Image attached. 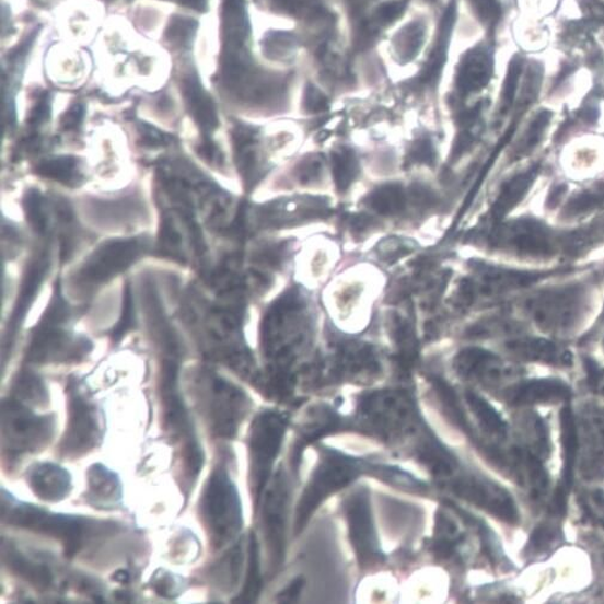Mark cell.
I'll use <instances>...</instances> for the list:
<instances>
[{
	"instance_id": "6da1fadb",
	"label": "cell",
	"mask_w": 604,
	"mask_h": 604,
	"mask_svg": "<svg viewBox=\"0 0 604 604\" xmlns=\"http://www.w3.org/2000/svg\"><path fill=\"white\" fill-rule=\"evenodd\" d=\"M201 513L216 547L224 546L240 532V498L225 471H216L209 480L201 500Z\"/></svg>"
},
{
	"instance_id": "7a4b0ae2",
	"label": "cell",
	"mask_w": 604,
	"mask_h": 604,
	"mask_svg": "<svg viewBox=\"0 0 604 604\" xmlns=\"http://www.w3.org/2000/svg\"><path fill=\"white\" fill-rule=\"evenodd\" d=\"M161 395L165 428L175 441L183 442L186 472L195 479L204 464L201 449L193 432L191 423L177 387V363L165 362L162 374Z\"/></svg>"
},
{
	"instance_id": "3957f363",
	"label": "cell",
	"mask_w": 604,
	"mask_h": 604,
	"mask_svg": "<svg viewBox=\"0 0 604 604\" xmlns=\"http://www.w3.org/2000/svg\"><path fill=\"white\" fill-rule=\"evenodd\" d=\"M4 446L14 455L38 452L47 445L55 432L50 416H37L16 400L4 402L2 408Z\"/></svg>"
},
{
	"instance_id": "277c9868",
	"label": "cell",
	"mask_w": 604,
	"mask_h": 604,
	"mask_svg": "<svg viewBox=\"0 0 604 604\" xmlns=\"http://www.w3.org/2000/svg\"><path fill=\"white\" fill-rule=\"evenodd\" d=\"M2 509L5 522L60 539L66 545L68 556L79 550L84 534L81 520L54 515L33 506L14 503L5 497Z\"/></svg>"
},
{
	"instance_id": "5b68a950",
	"label": "cell",
	"mask_w": 604,
	"mask_h": 604,
	"mask_svg": "<svg viewBox=\"0 0 604 604\" xmlns=\"http://www.w3.org/2000/svg\"><path fill=\"white\" fill-rule=\"evenodd\" d=\"M201 388L202 402L207 407L212 432L230 439L237 432L244 416L247 415L248 398L235 385L220 378H211Z\"/></svg>"
},
{
	"instance_id": "8992f818",
	"label": "cell",
	"mask_w": 604,
	"mask_h": 604,
	"mask_svg": "<svg viewBox=\"0 0 604 604\" xmlns=\"http://www.w3.org/2000/svg\"><path fill=\"white\" fill-rule=\"evenodd\" d=\"M286 416L265 413L255 419L251 432L252 480L256 499L264 487L279 452L287 429Z\"/></svg>"
},
{
	"instance_id": "52a82bcc",
	"label": "cell",
	"mask_w": 604,
	"mask_h": 604,
	"mask_svg": "<svg viewBox=\"0 0 604 604\" xmlns=\"http://www.w3.org/2000/svg\"><path fill=\"white\" fill-rule=\"evenodd\" d=\"M70 417L61 450L68 456H80L94 448L101 439V419L97 408L79 385L71 384Z\"/></svg>"
},
{
	"instance_id": "ba28073f",
	"label": "cell",
	"mask_w": 604,
	"mask_h": 604,
	"mask_svg": "<svg viewBox=\"0 0 604 604\" xmlns=\"http://www.w3.org/2000/svg\"><path fill=\"white\" fill-rule=\"evenodd\" d=\"M363 469L359 462L330 453L317 469L314 479L302 498L298 515V528H302L312 511L327 496L352 481Z\"/></svg>"
},
{
	"instance_id": "9c48e42d",
	"label": "cell",
	"mask_w": 604,
	"mask_h": 604,
	"mask_svg": "<svg viewBox=\"0 0 604 604\" xmlns=\"http://www.w3.org/2000/svg\"><path fill=\"white\" fill-rule=\"evenodd\" d=\"M584 290L578 287L547 292L531 301L530 310L536 323L547 329H568L585 310Z\"/></svg>"
},
{
	"instance_id": "30bf717a",
	"label": "cell",
	"mask_w": 604,
	"mask_h": 604,
	"mask_svg": "<svg viewBox=\"0 0 604 604\" xmlns=\"http://www.w3.org/2000/svg\"><path fill=\"white\" fill-rule=\"evenodd\" d=\"M454 488L457 495L472 501L473 504L491 512L498 519L508 523H516L519 521L515 501L512 500L504 488H501L491 480L468 475V477L458 479Z\"/></svg>"
},
{
	"instance_id": "8fae6325",
	"label": "cell",
	"mask_w": 604,
	"mask_h": 604,
	"mask_svg": "<svg viewBox=\"0 0 604 604\" xmlns=\"http://www.w3.org/2000/svg\"><path fill=\"white\" fill-rule=\"evenodd\" d=\"M347 511H349L351 538L359 559L364 565L379 561L380 549L370 519L368 497L362 492L353 496Z\"/></svg>"
},
{
	"instance_id": "7c38bea8",
	"label": "cell",
	"mask_w": 604,
	"mask_h": 604,
	"mask_svg": "<svg viewBox=\"0 0 604 604\" xmlns=\"http://www.w3.org/2000/svg\"><path fill=\"white\" fill-rule=\"evenodd\" d=\"M571 391L558 380H535L515 385L508 392L511 405L555 404L569 400Z\"/></svg>"
},
{
	"instance_id": "4fadbf2b",
	"label": "cell",
	"mask_w": 604,
	"mask_h": 604,
	"mask_svg": "<svg viewBox=\"0 0 604 604\" xmlns=\"http://www.w3.org/2000/svg\"><path fill=\"white\" fill-rule=\"evenodd\" d=\"M284 509L286 490L281 481L269 491L265 506V534L269 555L272 556L274 564H278L282 556V536H284Z\"/></svg>"
},
{
	"instance_id": "5bb4252c",
	"label": "cell",
	"mask_w": 604,
	"mask_h": 604,
	"mask_svg": "<svg viewBox=\"0 0 604 604\" xmlns=\"http://www.w3.org/2000/svg\"><path fill=\"white\" fill-rule=\"evenodd\" d=\"M30 485L34 493L47 501H58L68 496L70 474L54 464L36 465L30 471Z\"/></svg>"
},
{
	"instance_id": "9a60e30c",
	"label": "cell",
	"mask_w": 604,
	"mask_h": 604,
	"mask_svg": "<svg viewBox=\"0 0 604 604\" xmlns=\"http://www.w3.org/2000/svg\"><path fill=\"white\" fill-rule=\"evenodd\" d=\"M561 443L564 449V472L562 487L555 500L556 508L565 510V499H567L572 484L576 466V457L578 452V432L574 416L571 408L562 409L561 416Z\"/></svg>"
},
{
	"instance_id": "2e32d148",
	"label": "cell",
	"mask_w": 604,
	"mask_h": 604,
	"mask_svg": "<svg viewBox=\"0 0 604 604\" xmlns=\"http://www.w3.org/2000/svg\"><path fill=\"white\" fill-rule=\"evenodd\" d=\"M510 352L524 361L543 362L555 365H568L572 362V357L567 351H561L558 347L544 339H519L508 344Z\"/></svg>"
},
{
	"instance_id": "e0dca14e",
	"label": "cell",
	"mask_w": 604,
	"mask_h": 604,
	"mask_svg": "<svg viewBox=\"0 0 604 604\" xmlns=\"http://www.w3.org/2000/svg\"><path fill=\"white\" fill-rule=\"evenodd\" d=\"M457 367L462 374L485 382L500 381L509 374L497 357L481 350H471L462 355Z\"/></svg>"
},
{
	"instance_id": "ac0fdd59",
	"label": "cell",
	"mask_w": 604,
	"mask_h": 604,
	"mask_svg": "<svg viewBox=\"0 0 604 604\" xmlns=\"http://www.w3.org/2000/svg\"><path fill=\"white\" fill-rule=\"evenodd\" d=\"M4 557L11 571L15 572L34 586L44 589L49 586L50 582H53V576H50V572L43 567V565L28 560L18 550L7 549L4 550Z\"/></svg>"
},
{
	"instance_id": "d6986e66",
	"label": "cell",
	"mask_w": 604,
	"mask_h": 604,
	"mask_svg": "<svg viewBox=\"0 0 604 604\" xmlns=\"http://www.w3.org/2000/svg\"><path fill=\"white\" fill-rule=\"evenodd\" d=\"M467 402L475 417L478 418L481 427L488 433L499 437V439H506L508 434V423L490 404L472 392L467 393Z\"/></svg>"
},
{
	"instance_id": "ffe728a7",
	"label": "cell",
	"mask_w": 604,
	"mask_h": 604,
	"mask_svg": "<svg viewBox=\"0 0 604 604\" xmlns=\"http://www.w3.org/2000/svg\"><path fill=\"white\" fill-rule=\"evenodd\" d=\"M90 493L98 501L111 503L120 499V484L115 474L102 466H94L89 472Z\"/></svg>"
},
{
	"instance_id": "44dd1931",
	"label": "cell",
	"mask_w": 604,
	"mask_h": 604,
	"mask_svg": "<svg viewBox=\"0 0 604 604\" xmlns=\"http://www.w3.org/2000/svg\"><path fill=\"white\" fill-rule=\"evenodd\" d=\"M19 402L32 406H46L49 400L48 391L44 382L34 375H23L15 388Z\"/></svg>"
},
{
	"instance_id": "7402d4cb",
	"label": "cell",
	"mask_w": 604,
	"mask_h": 604,
	"mask_svg": "<svg viewBox=\"0 0 604 604\" xmlns=\"http://www.w3.org/2000/svg\"><path fill=\"white\" fill-rule=\"evenodd\" d=\"M262 589V577L259 571V553L255 537H252L249 548V568L246 585H244L242 595L236 600L239 602H253L258 597Z\"/></svg>"
},
{
	"instance_id": "603a6c76",
	"label": "cell",
	"mask_w": 604,
	"mask_h": 604,
	"mask_svg": "<svg viewBox=\"0 0 604 604\" xmlns=\"http://www.w3.org/2000/svg\"><path fill=\"white\" fill-rule=\"evenodd\" d=\"M535 176L536 171H531L513 178L499 199V211H507L512 205H515L533 184Z\"/></svg>"
},
{
	"instance_id": "cb8c5ba5",
	"label": "cell",
	"mask_w": 604,
	"mask_h": 604,
	"mask_svg": "<svg viewBox=\"0 0 604 604\" xmlns=\"http://www.w3.org/2000/svg\"><path fill=\"white\" fill-rule=\"evenodd\" d=\"M403 193L400 188L385 187L371 197L372 208L382 213H394L403 207Z\"/></svg>"
},
{
	"instance_id": "d4e9b609",
	"label": "cell",
	"mask_w": 604,
	"mask_h": 604,
	"mask_svg": "<svg viewBox=\"0 0 604 604\" xmlns=\"http://www.w3.org/2000/svg\"><path fill=\"white\" fill-rule=\"evenodd\" d=\"M333 171L340 187L349 185L356 171L355 159L351 153L341 152L334 155Z\"/></svg>"
},
{
	"instance_id": "484cf974",
	"label": "cell",
	"mask_w": 604,
	"mask_h": 604,
	"mask_svg": "<svg viewBox=\"0 0 604 604\" xmlns=\"http://www.w3.org/2000/svg\"><path fill=\"white\" fill-rule=\"evenodd\" d=\"M113 580L119 583H126L130 580V574L126 571H118L117 573H114Z\"/></svg>"
}]
</instances>
